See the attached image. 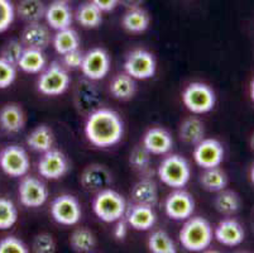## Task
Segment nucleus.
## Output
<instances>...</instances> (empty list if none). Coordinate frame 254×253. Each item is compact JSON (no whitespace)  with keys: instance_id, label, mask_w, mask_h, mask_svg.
Segmentation results:
<instances>
[{"instance_id":"nucleus-14","label":"nucleus","mask_w":254,"mask_h":253,"mask_svg":"<svg viewBox=\"0 0 254 253\" xmlns=\"http://www.w3.org/2000/svg\"><path fill=\"white\" fill-rule=\"evenodd\" d=\"M81 71L86 79L99 81L105 78L110 71V57L103 48H92L85 53Z\"/></svg>"},{"instance_id":"nucleus-17","label":"nucleus","mask_w":254,"mask_h":253,"mask_svg":"<svg viewBox=\"0 0 254 253\" xmlns=\"http://www.w3.org/2000/svg\"><path fill=\"white\" fill-rule=\"evenodd\" d=\"M214 238L225 247H238L243 243L246 232L243 226L233 218L223 219L214 229Z\"/></svg>"},{"instance_id":"nucleus-6","label":"nucleus","mask_w":254,"mask_h":253,"mask_svg":"<svg viewBox=\"0 0 254 253\" xmlns=\"http://www.w3.org/2000/svg\"><path fill=\"white\" fill-rule=\"evenodd\" d=\"M71 78L66 67L52 62L43 70L37 81V90L46 96H57L70 87Z\"/></svg>"},{"instance_id":"nucleus-20","label":"nucleus","mask_w":254,"mask_h":253,"mask_svg":"<svg viewBox=\"0 0 254 253\" xmlns=\"http://www.w3.org/2000/svg\"><path fill=\"white\" fill-rule=\"evenodd\" d=\"M45 19L48 27L55 31H61L64 28L71 27L73 20V14L67 1L56 0L46 8Z\"/></svg>"},{"instance_id":"nucleus-9","label":"nucleus","mask_w":254,"mask_h":253,"mask_svg":"<svg viewBox=\"0 0 254 253\" xmlns=\"http://www.w3.org/2000/svg\"><path fill=\"white\" fill-rule=\"evenodd\" d=\"M51 215L53 220L61 226H75L81 219V205L73 195H60L52 201Z\"/></svg>"},{"instance_id":"nucleus-19","label":"nucleus","mask_w":254,"mask_h":253,"mask_svg":"<svg viewBox=\"0 0 254 253\" xmlns=\"http://www.w3.org/2000/svg\"><path fill=\"white\" fill-rule=\"evenodd\" d=\"M143 147L151 155L162 156L170 152L173 147V139L170 132L162 127L149 128L143 136Z\"/></svg>"},{"instance_id":"nucleus-44","label":"nucleus","mask_w":254,"mask_h":253,"mask_svg":"<svg viewBox=\"0 0 254 253\" xmlns=\"http://www.w3.org/2000/svg\"><path fill=\"white\" fill-rule=\"evenodd\" d=\"M117 226L114 228V237L118 241H123L127 237V233H128V222H127L126 218H120L119 220H117Z\"/></svg>"},{"instance_id":"nucleus-50","label":"nucleus","mask_w":254,"mask_h":253,"mask_svg":"<svg viewBox=\"0 0 254 253\" xmlns=\"http://www.w3.org/2000/svg\"><path fill=\"white\" fill-rule=\"evenodd\" d=\"M64 1H70V0H64Z\"/></svg>"},{"instance_id":"nucleus-47","label":"nucleus","mask_w":254,"mask_h":253,"mask_svg":"<svg viewBox=\"0 0 254 253\" xmlns=\"http://www.w3.org/2000/svg\"><path fill=\"white\" fill-rule=\"evenodd\" d=\"M249 177H251L252 184L254 185V164L252 165V167H251V171H249Z\"/></svg>"},{"instance_id":"nucleus-12","label":"nucleus","mask_w":254,"mask_h":253,"mask_svg":"<svg viewBox=\"0 0 254 253\" xmlns=\"http://www.w3.org/2000/svg\"><path fill=\"white\" fill-rule=\"evenodd\" d=\"M193 161L202 170L220 166L224 161L223 145L215 138H204L201 142L195 145Z\"/></svg>"},{"instance_id":"nucleus-8","label":"nucleus","mask_w":254,"mask_h":253,"mask_svg":"<svg viewBox=\"0 0 254 253\" xmlns=\"http://www.w3.org/2000/svg\"><path fill=\"white\" fill-rule=\"evenodd\" d=\"M31 167L27 151L17 145H11L0 152V169L10 177H23Z\"/></svg>"},{"instance_id":"nucleus-24","label":"nucleus","mask_w":254,"mask_h":253,"mask_svg":"<svg viewBox=\"0 0 254 253\" xmlns=\"http://www.w3.org/2000/svg\"><path fill=\"white\" fill-rule=\"evenodd\" d=\"M109 91L112 96L118 100H129L134 96L137 91L135 80L128 74L122 73L112 79L109 85Z\"/></svg>"},{"instance_id":"nucleus-46","label":"nucleus","mask_w":254,"mask_h":253,"mask_svg":"<svg viewBox=\"0 0 254 253\" xmlns=\"http://www.w3.org/2000/svg\"><path fill=\"white\" fill-rule=\"evenodd\" d=\"M144 0H119V4H122L126 8H137V6L142 5V3Z\"/></svg>"},{"instance_id":"nucleus-37","label":"nucleus","mask_w":254,"mask_h":253,"mask_svg":"<svg viewBox=\"0 0 254 253\" xmlns=\"http://www.w3.org/2000/svg\"><path fill=\"white\" fill-rule=\"evenodd\" d=\"M129 164L138 171H144L151 164V153L142 146H135L129 155Z\"/></svg>"},{"instance_id":"nucleus-5","label":"nucleus","mask_w":254,"mask_h":253,"mask_svg":"<svg viewBox=\"0 0 254 253\" xmlns=\"http://www.w3.org/2000/svg\"><path fill=\"white\" fill-rule=\"evenodd\" d=\"M182 101L192 114H206L215 106V92L204 83H191L182 92Z\"/></svg>"},{"instance_id":"nucleus-4","label":"nucleus","mask_w":254,"mask_h":253,"mask_svg":"<svg viewBox=\"0 0 254 253\" xmlns=\"http://www.w3.org/2000/svg\"><path fill=\"white\" fill-rule=\"evenodd\" d=\"M157 175L166 186L172 189H182L190 181V164L180 155H170L159 164Z\"/></svg>"},{"instance_id":"nucleus-22","label":"nucleus","mask_w":254,"mask_h":253,"mask_svg":"<svg viewBox=\"0 0 254 253\" xmlns=\"http://www.w3.org/2000/svg\"><path fill=\"white\" fill-rule=\"evenodd\" d=\"M25 124L23 109L17 104H5L0 109V128L6 133H19Z\"/></svg>"},{"instance_id":"nucleus-13","label":"nucleus","mask_w":254,"mask_h":253,"mask_svg":"<svg viewBox=\"0 0 254 253\" xmlns=\"http://www.w3.org/2000/svg\"><path fill=\"white\" fill-rule=\"evenodd\" d=\"M38 173L47 180H59L68 171V161L64 153L59 150L51 148L43 152L37 165Z\"/></svg>"},{"instance_id":"nucleus-38","label":"nucleus","mask_w":254,"mask_h":253,"mask_svg":"<svg viewBox=\"0 0 254 253\" xmlns=\"http://www.w3.org/2000/svg\"><path fill=\"white\" fill-rule=\"evenodd\" d=\"M15 18V9L10 0H0V33L8 31Z\"/></svg>"},{"instance_id":"nucleus-30","label":"nucleus","mask_w":254,"mask_h":253,"mask_svg":"<svg viewBox=\"0 0 254 253\" xmlns=\"http://www.w3.org/2000/svg\"><path fill=\"white\" fill-rule=\"evenodd\" d=\"M52 43L56 52L62 56L64 53L80 48V37L75 29L68 27L61 29V31H57L56 34L53 36Z\"/></svg>"},{"instance_id":"nucleus-39","label":"nucleus","mask_w":254,"mask_h":253,"mask_svg":"<svg viewBox=\"0 0 254 253\" xmlns=\"http://www.w3.org/2000/svg\"><path fill=\"white\" fill-rule=\"evenodd\" d=\"M22 41H18V39H11L4 46L3 51H1V59L6 60L8 62L13 64L14 66H17L18 61H19L20 56H22L24 47H23Z\"/></svg>"},{"instance_id":"nucleus-11","label":"nucleus","mask_w":254,"mask_h":253,"mask_svg":"<svg viewBox=\"0 0 254 253\" xmlns=\"http://www.w3.org/2000/svg\"><path fill=\"white\" fill-rule=\"evenodd\" d=\"M195 210L193 196L186 190L176 189L166 198L165 212L172 220H186L192 217Z\"/></svg>"},{"instance_id":"nucleus-7","label":"nucleus","mask_w":254,"mask_h":253,"mask_svg":"<svg viewBox=\"0 0 254 253\" xmlns=\"http://www.w3.org/2000/svg\"><path fill=\"white\" fill-rule=\"evenodd\" d=\"M156 70L157 62L154 56L142 48L131 51L124 62V73L134 80H148L153 78Z\"/></svg>"},{"instance_id":"nucleus-2","label":"nucleus","mask_w":254,"mask_h":253,"mask_svg":"<svg viewBox=\"0 0 254 253\" xmlns=\"http://www.w3.org/2000/svg\"><path fill=\"white\" fill-rule=\"evenodd\" d=\"M180 243L186 251L202 252L210 247L214 238L210 223L202 217H190L179 234Z\"/></svg>"},{"instance_id":"nucleus-1","label":"nucleus","mask_w":254,"mask_h":253,"mask_svg":"<svg viewBox=\"0 0 254 253\" xmlns=\"http://www.w3.org/2000/svg\"><path fill=\"white\" fill-rule=\"evenodd\" d=\"M124 124L117 111L98 108L91 111L85 122V136L92 146L108 148L118 145L123 138Z\"/></svg>"},{"instance_id":"nucleus-18","label":"nucleus","mask_w":254,"mask_h":253,"mask_svg":"<svg viewBox=\"0 0 254 253\" xmlns=\"http://www.w3.org/2000/svg\"><path fill=\"white\" fill-rule=\"evenodd\" d=\"M124 218L128 222L129 227L139 232L149 231L151 228H153L157 222V215L153 210V206L137 203H134L129 208L127 206Z\"/></svg>"},{"instance_id":"nucleus-3","label":"nucleus","mask_w":254,"mask_h":253,"mask_svg":"<svg viewBox=\"0 0 254 253\" xmlns=\"http://www.w3.org/2000/svg\"><path fill=\"white\" fill-rule=\"evenodd\" d=\"M92 210L101 222L115 223L126 214L127 201L123 195L108 187L96 192L92 200Z\"/></svg>"},{"instance_id":"nucleus-15","label":"nucleus","mask_w":254,"mask_h":253,"mask_svg":"<svg viewBox=\"0 0 254 253\" xmlns=\"http://www.w3.org/2000/svg\"><path fill=\"white\" fill-rule=\"evenodd\" d=\"M101 95L99 92L94 81L81 80L78 81L75 90V105L81 114L89 115L91 111L100 108Z\"/></svg>"},{"instance_id":"nucleus-45","label":"nucleus","mask_w":254,"mask_h":253,"mask_svg":"<svg viewBox=\"0 0 254 253\" xmlns=\"http://www.w3.org/2000/svg\"><path fill=\"white\" fill-rule=\"evenodd\" d=\"M103 13H109L119 5V0H91Z\"/></svg>"},{"instance_id":"nucleus-23","label":"nucleus","mask_w":254,"mask_h":253,"mask_svg":"<svg viewBox=\"0 0 254 253\" xmlns=\"http://www.w3.org/2000/svg\"><path fill=\"white\" fill-rule=\"evenodd\" d=\"M131 200L143 205L156 206L158 203V187L151 178H142L131 187Z\"/></svg>"},{"instance_id":"nucleus-16","label":"nucleus","mask_w":254,"mask_h":253,"mask_svg":"<svg viewBox=\"0 0 254 253\" xmlns=\"http://www.w3.org/2000/svg\"><path fill=\"white\" fill-rule=\"evenodd\" d=\"M80 182L87 191L99 192L112 185L113 176L104 165L92 164L84 169L80 176Z\"/></svg>"},{"instance_id":"nucleus-36","label":"nucleus","mask_w":254,"mask_h":253,"mask_svg":"<svg viewBox=\"0 0 254 253\" xmlns=\"http://www.w3.org/2000/svg\"><path fill=\"white\" fill-rule=\"evenodd\" d=\"M18 220V209L9 199L0 198V231H6Z\"/></svg>"},{"instance_id":"nucleus-10","label":"nucleus","mask_w":254,"mask_h":253,"mask_svg":"<svg viewBox=\"0 0 254 253\" xmlns=\"http://www.w3.org/2000/svg\"><path fill=\"white\" fill-rule=\"evenodd\" d=\"M18 195L20 203L25 208H39L48 200L50 192L43 181L33 176H25L20 181Z\"/></svg>"},{"instance_id":"nucleus-21","label":"nucleus","mask_w":254,"mask_h":253,"mask_svg":"<svg viewBox=\"0 0 254 253\" xmlns=\"http://www.w3.org/2000/svg\"><path fill=\"white\" fill-rule=\"evenodd\" d=\"M20 41L25 47L45 51L52 42V37L50 29L45 24L41 22H34L25 25L20 36Z\"/></svg>"},{"instance_id":"nucleus-35","label":"nucleus","mask_w":254,"mask_h":253,"mask_svg":"<svg viewBox=\"0 0 254 253\" xmlns=\"http://www.w3.org/2000/svg\"><path fill=\"white\" fill-rule=\"evenodd\" d=\"M148 248L153 253H176V245L165 231H154L148 238Z\"/></svg>"},{"instance_id":"nucleus-32","label":"nucleus","mask_w":254,"mask_h":253,"mask_svg":"<svg viewBox=\"0 0 254 253\" xmlns=\"http://www.w3.org/2000/svg\"><path fill=\"white\" fill-rule=\"evenodd\" d=\"M214 205L220 214L232 215L239 212L240 206H242V200L235 191L224 189L218 192L215 200H214Z\"/></svg>"},{"instance_id":"nucleus-29","label":"nucleus","mask_w":254,"mask_h":253,"mask_svg":"<svg viewBox=\"0 0 254 253\" xmlns=\"http://www.w3.org/2000/svg\"><path fill=\"white\" fill-rule=\"evenodd\" d=\"M75 17L81 27L94 29V28H98L103 22V11L90 0L78 6Z\"/></svg>"},{"instance_id":"nucleus-31","label":"nucleus","mask_w":254,"mask_h":253,"mask_svg":"<svg viewBox=\"0 0 254 253\" xmlns=\"http://www.w3.org/2000/svg\"><path fill=\"white\" fill-rule=\"evenodd\" d=\"M27 146L36 152H46L53 148V133L47 125L42 124L34 128L27 137Z\"/></svg>"},{"instance_id":"nucleus-43","label":"nucleus","mask_w":254,"mask_h":253,"mask_svg":"<svg viewBox=\"0 0 254 253\" xmlns=\"http://www.w3.org/2000/svg\"><path fill=\"white\" fill-rule=\"evenodd\" d=\"M84 56L85 53H82L81 50L77 48V50H73L71 51V52L62 55V62H64V67L68 70L81 69L82 61H84Z\"/></svg>"},{"instance_id":"nucleus-33","label":"nucleus","mask_w":254,"mask_h":253,"mask_svg":"<svg viewBox=\"0 0 254 253\" xmlns=\"http://www.w3.org/2000/svg\"><path fill=\"white\" fill-rule=\"evenodd\" d=\"M17 13L25 22H41V19L45 18L46 6L42 0H20Z\"/></svg>"},{"instance_id":"nucleus-49","label":"nucleus","mask_w":254,"mask_h":253,"mask_svg":"<svg viewBox=\"0 0 254 253\" xmlns=\"http://www.w3.org/2000/svg\"><path fill=\"white\" fill-rule=\"evenodd\" d=\"M251 147H252V150L254 151V132H253V134H252V137H251Z\"/></svg>"},{"instance_id":"nucleus-25","label":"nucleus","mask_w":254,"mask_h":253,"mask_svg":"<svg viewBox=\"0 0 254 253\" xmlns=\"http://www.w3.org/2000/svg\"><path fill=\"white\" fill-rule=\"evenodd\" d=\"M17 66L25 74H41L47 66V60L42 50L25 47Z\"/></svg>"},{"instance_id":"nucleus-27","label":"nucleus","mask_w":254,"mask_h":253,"mask_svg":"<svg viewBox=\"0 0 254 253\" xmlns=\"http://www.w3.org/2000/svg\"><path fill=\"white\" fill-rule=\"evenodd\" d=\"M179 136L182 142L186 145L195 146L205 138V125L201 119L196 117H189L181 123Z\"/></svg>"},{"instance_id":"nucleus-26","label":"nucleus","mask_w":254,"mask_h":253,"mask_svg":"<svg viewBox=\"0 0 254 253\" xmlns=\"http://www.w3.org/2000/svg\"><path fill=\"white\" fill-rule=\"evenodd\" d=\"M149 23H151L149 14L140 6L128 9L122 19L123 28L130 33H143L148 29Z\"/></svg>"},{"instance_id":"nucleus-41","label":"nucleus","mask_w":254,"mask_h":253,"mask_svg":"<svg viewBox=\"0 0 254 253\" xmlns=\"http://www.w3.org/2000/svg\"><path fill=\"white\" fill-rule=\"evenodd\" d=\"M17 69L13 64L0 57V89H6L15 81Z\"/></svg>"},{"instance_id":"nucleus-34","label":"nucleus","mask_w":254,"mask_h":253,"mask_svg":"<svg viewBox=\"0 0 254 253\" xmlns=\"http://www.w3.org/2000/svg\"><path fill=\"white\" fill-rule=\"evenodd\" d=\"M70 246L75 252L89 253L96 246L95 236L90 229L85 228V227L77 228L70 236Z\"/></svg>"},{"instance_id":"nucleus-28","label":"nucleus","mask_w":254,"mask_h":253,"mask_svg":"<svg viewBox=\"0 0 254 253\" xmlns=\"http://www.w3.org/2000/svg\"><path fill=\"white\" fill-rule=\"evenodd\" d=\"M198 181H200L202 189L206 191L219 192L225 189L228 185V175L225 173V171L221 170L220 166L204 169Z\"/></svg>"},{"instance_id":"nucleus-40","label":"nucleus","mask_w":254,"mask_h":253,"mask_svg":"<svg viewBox=\"0 0 254 253\" xmlns=\"http://www.w3.org/2000/svg\"><path fill=\"white\" fill-rule=\"evenodd\" d=\"M32 250L36 253H53L56 251V242L51 234L41 233L34 237Z\"/></svg>"},{"instance_id":"nucleus-48","label":"nucleus","mask_w":254,"mask_h":253,"mask_svg":"<svg viewBox=\"0 0 254 253\" xmlns=\"http://www.w3.org/2000/svg\"><path fill=\"white\" fill-rule=\"evenodd\" d=\"M251 97H252V100L254 101V79L251 83Z\"/></svg>"},{"instance_id":"nucleus-42","label":"nucleus","mask_w":254,"mask_h":253,"mask_svg":"<svg viewBox=\"0 0 254 253\" xmlns=\"http://www.w3.org/2000/svg\"><path fill=\"white\" fill-rule=\"evenodd\" d=\"M0 253H28V247L17 237L9 236L0 240Z\"/></svg>"}]
</instances>
